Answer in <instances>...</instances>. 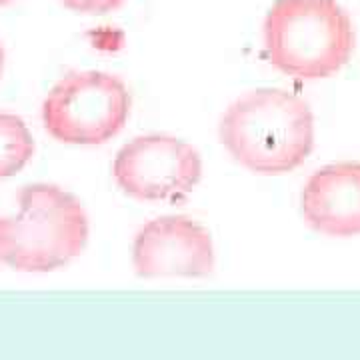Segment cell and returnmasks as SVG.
Wrapping results in <instances>:
<instances>
[{
  "label": "cell",
  "instance_id": "obj_1",
  "mask_svg": "<svg viewBox=\"0 0 360 360\" xmlns=\"http://www.w3.org/2000/svg\"><path fill=\"white\" fill-rule=\"evenodd\" d=\"M219 136L229 155L250 172L284 174L312 153L314 116L309 104L286 90H250L226 108Z\"/></svg>",
  "mask_w": 360,
  "mask_h": 360
},
{
  "label": "cell",
  "instance_id": "obj_2",
  "mask_svg": "<svg viewBox=\"0 0 360 360\" xmlns=\"http://www.w3.org/2000/svg\"><path fill=\"white\" fill-rule=\"evenodd\" d=\"M86 243L84 206L56 184H28L18 194V212L0 214V262L18 272L63 269Z\"/></svg>",
  "mask_w": 360,
  "mask_h": 360
},
{
  "label": "cell",
  "instance_id": "obj_3",
  "mask_svg": "<svg viewBox=\"0 0 360 360\" xmlns=\"http://www.w3.org/2000/svg\"><path fill=\"white\" fill-rule=\"evenodd\" d=\"M262 37L270 65L302 80L333 77L354 51V26L336 0H276Z\"/></svg>",
  "mask_w": 360,
  "mask_h": 360
},
{
  "label": "cell",
  "instance_id": "obj_4",
  "mask_svg": "<svg viewBox=\"0 0 360 360\" xmlns=\"http://www.w3.org/2000/svg\"><path fill=\"white\" fill-rule=\"evenodd\" d=\"M130 116V92L110 72L77 70L63 77L42 103V124L54 141L94 146L115 139Z\"/></svg>",
  "mask_w": 360,
  "mask_h": 360
},
{
  "label": "cell",
  "instance_id": "obj_5",
  "mask_svg": "<svg viewBox=\"0 0 360 360\" xmlns=\"http://www.w3.org/2000/svg\"><path fill=\"white\" fill-rule=\"evenodd\" d=\"M112 176L118 188L132 198L176 202L200 182L202 160L188 142L168 134H146L118 150Z\"/></svg>",
  "mask_w": 360,
  "mask_h": 360
},
{
  "label": "cell",
  "instance_id": "obj_6",
  "mask_svg": "<svg viewBox=\"0 0 360 360\" xmlns=\"http://www.w3.org/2000/svg\"><path fill=\"white\" fill-rule=\"evenodd\" d=\"M134 272L142 278H202L214 269L210 232L188 217H160L142 226L132 246Z\"/></svg>",
  "mask_w": 360,
  "mask_h": 360
},
{
  "label": "cell",
  "instance_id": "obj_7",
  "mask_svg": "<svg viewBox=\"0 0 360 360\" xmlns=\"http://www.w3.org/2000/svg\"><path fill=\"white\" fill-rule=\"evenodd\" d=\"M302 217L312 231L350 238L360 234V162L316 170L300 194Z\"/></svg>",
  "mask_w": 360,
  "mask_h": 360
},
{
  "label": "cell",
  "instance_id": "obj_8",
  "mask_svg": "<svg viewBox=\"0 0 360 360\" xmlns=\"http://www.w3.org/2000/svg\"><path fill=\"white\" fill-rule=\"evenodd\" d=\"M34 155V139L20 116L0 112V180L18 174Z\"/></svg>",
  "mask_w": 360,
  "mask_h": 360
},
{
  "label": "cell",
  "instance_id": "obj_9",
  "mask_svg": "<svg viewBox=\"0 0 360 360\" xmlns=\"http://www.w3.org/2000/svg\"><path fill=\"white\" fill-rule=\"evenodd\" d=\"M68 11L78 14H108L118 11L127 0H58Z\"/></svg>",
  "mask_w": 360,
  "mask_h": 360
},
{
  "label": "cell",
  "instance_id": "obj_10",
  "mask_svg": "<svg viewBox=\"0 0 360 360\" xmlns=\"http://www.w3.org/2000/svg\"><path fill=\"white\" fill-rule=\"evenodd\" d=\"M2 72H4V49L0 44V78H2Z\"/></svg>",
  "mask_w": 360,
  "mask_h": 360
},
{
  "label": "cell",
  "instance_id": "obj_11",
  "mask_svg": "<svg viewBox=\"0 0 360 360\" xmlns=\"http://www.w3.org/2000/svg\"><path fill=\"white\" fill-rule=\"evenodd\" d=\"M16 0H0V6H8V4H13Z\"/></svg>",
  "mask_w": 360,
  "mask_h": 360
}]
</instances>
